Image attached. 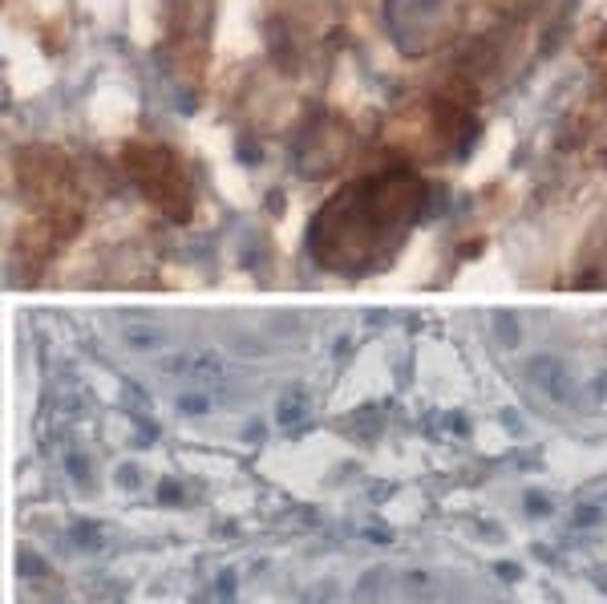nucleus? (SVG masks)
Returning <instances> with one entry per match:
<instances>
[{
  "label": "nucleus",
  "instance_id": "7ed1b4c3",
  "mask_svg": "<svg viewBox=\"0 0 607 604\" xmlns=\"http://www.w3.org/2000/svg\"><path fill=\"white\" fill-rule=\"evenodd\" d=\"M527 374L539 390H547V398H554V402H568L571 398V374L563 369V362H554V357H535V362L527 365Z\"/></svg>",
  "mask_w": 607,
  "mask_h": 604
},
{
  "label": "nucleus",
  "instance_id": "9b49d317",
  "mask_svg": "<svg viewBox=\"0 0 607 604\" xmlns=\"http://www.w3.org/2000/svg\"><path fill=\"white\" fill-rule=\"evenodd\" d=\"M571 524H575V527H599V524H604V508H595V503H580Z\"/></svg>",
  "mask_w": 607,
  "mask_h": 604
},
{
  "label": "nucleus",
  "instance_id": "f03ea898",
  "mask_svg": "<svg viewBox=\"0 0 607 604\" xmlns=\"http://www.w3.org/2000/svg\"><path fill=\"white\" fill-rule=\"evenodd\" d=\"M183 159H174L167 147H130L126 150V171L138 179V187L150 195V203H159L171 219H186L191 215V183H186Z\"/></svg>",
  "mask_w": 607,
  "mask_h": 604
},
{
  "label": "nucleus",
  "instance_id": "f8f14e48",
  "mask_svg": "<svg viewBox=\"0 0 607 604\" xmlns=\"http://www.w3.org/2000/svg\"><path fill=\"white\" fill-rule=\"evenodd\" d=\"M360 539H369V544H377V548H389L393 544V527H385V524H365L360 527Z\"/></svg>",
  "mask_w": 607,
  "mask_h": 604
},
{
  "label": "nucleus",
  "instance_id": "4468645a",
  "mask_svg": "<svg viewBox=\"0 0 607 604\" xmlns=\"http://www.w3.org/2000/svg\"><path fill=\"white\" fill-rule=\"evenodd\" d=\"M159 503H183V483L162 479V483H159Z\"/></svg>",
  "mask_w": 607,
  "mask_h": 604
},
{
  "label": "nucleus",
  "instance_id": "6e6552de",
  "mask_svg": "<svg viewBox=\"0 0 607 604\" xmlns=\"http://www.w3.org/2000/svg\"><path fill=\"white\" fill-rule=\"evenodd\" d=\"M341 601V589H336V580H320L317 589L304 592V604H336Z\"/></svg>",
  "mask_w": 607,
  "mask_h": 604
},
{
  "label": "nucleus",
  "instance_id": "f3484780",
  "mask_svg": "<svg viewBox=\"0 0 607 604\" xmlns=\"http://www.w3.org/2000/svg\"><path fill=\"white\" fill-rule=\"evenodd\" d=\"M118 483H122V487H130V491H134V487L142 483V475H138V467H130V463H126V467L118 470Z\"/></svg>",
  "mask_w": 607,
  "mask_h": 604
},
{
  "label": "nucleus",
  "instance_id": "423d86ee",
  "mask_svg": "<svg viewBox=\"0 0 607 604\" xmlns=\"http://www.w3.org/2000/svg\"><path fill=\"white\" fill-rule=\"evenodd\" d=\"M16 577L21 580H49V560L33 548H16Z\"/></svg>",
  "mask_w": 607,
  "mask_h": 604
},
{
  "label": "nucleus",
  "instance_id": "9d476101",
  "mask_svg": "<svg viewBox=\"0 0 607 604\" xmlns=\"http://www.w3.org/2000/svg\"><path fill=\"white\" fill-rule=\"evenodd\" d=\"M236 589H239V572L236 568H224V572L215 577V596H219L224 604H231L236 601Z\"/></svg>",
  "mask_w": 607,
  "mask_h": 604
},
{
  "label": "nucleus",
  "instance_id": "dca6fc26",
  "mask_svg": "<svg viewBox=\"0 0 607 604\" xmlns=\"http://www.w3.org/2000/svg\"><path fill=\"white\" fill-rule=\"evenodd\" d=\"M405 584H410V592H430L434 577H430V572H410V577H405Z\"/></svg>",
  "mask_w": 607,
  "mask_h": 604
},
{
  "label": "nucleus",
  "instance_id": "2eb2a0df",
  "mask_svg": "<svg viewBox=\"0 0 607 604\" xmlns=\"http://www.w3.org/2000/svg\"><path fill=\"white\" fill-rule=\"evenodd\" d=\"M494 572H499L502 580H511V584H518V580H523V565H515V560H499V565H494Z\"/></svg>",
  "mask_w": 607,
  "mask_h": 604
},
{
  "label": "nucleus",
  "instance_id": "1a4fd4ad",
  "mask_svg": "<svg viewBox=\"0 0 607 604\" xmlns=\"http://www.w3.org/2000/svg\"><path fill=\"white\" fill-rule=\"evenodd\" d=\"M66 470H69V479H73V483H81V487H85V483L93 479L90 458L78 455V451H69V455H66Z\"/></svg>",
  "mask_w": 607,
  "mask_h": 604
},
{
  "label": "nucleus",
  "instance_id": "0eeeda50",
  "mask_svg": "<svg viewBox=\"0 0 607 604\" xmlns=\"http://www.w3.org/2000/svg\"><path fill=\"white\" fill-rule=\"evenodd\" d=\"M381 592H385V568H373V572H365V577H360V584H357V601L360 604H369V596L377 601Z\"/></svg>",
  "mask_w": 607,
  "mask_h": 604
},
{
  "label": "nucleus",
  "instance_id": "20e7f679",
  "mask_svg": "<svg viewBox=\"0 0 607 604\" xmlns=\"http://www.w3.org/2000/svg\"><path fill=\"white\" fill-rule=\"evenodd\" d=\"M69 539H73L81 551H90V556H102V551H106V544H110L106 527L93 524V520H78V524L69 527Z\"/></svg>",
  "mask_w": 607,
  "mask_h": 604
},
{
  "label": "nucleus",
  "instance_id": "f257e3e1",
  "mask_svg": "<svg viewBox=\"0 0 607 604\" xmlns=\"http://www.w3.org/2000/svg\"><path fill=\"white\" fill-rule=\"evenodd\" d=\"M425 207V183L410 167H385L336 191L312 219V252L329 269H365L410 236Z\"/></svg>",
  "mask_w": 607,
  "mask_h": 604
},
{
  "label": "nucleus",
  "instance_id": "39448f33",
  "mask_svg": "<svg viewBox=\"0 0 607 604\" xmlns=\"http://www.w3.org/2000/svg\"><path fill=\"white\" fill-rule=\"evenodd\" d=\"M304 418H308V394L288 390L276 406V422L279 426H296V422H304Z\"/></svg>",
  "mask_w": 607,
  "mask_h": 604
},
{
  "label": "nucleus",
  "instance_id": "ddd939ff",
  "mask_svg": "<svg viewBox=\"0 0 607 604\" xmlns=\"http://www.w3.org/2000/svg\"><path fill=\"white\" fill-rule=\"evenodd\" d=\"M523 508H527V515H539V520H547V515H551V499L547 495H539V491H530L527 499H523Z\"/></svg>",
  "mask_w": 607,
  "mask_h": 604
},
{
  "label": "nucleus",
  "instance_id": "a211bd4d",
  "mask_svg": "<svg viewBox=\"0 0 607 604\" xmlns=\"http://www.w3.org/2000/svg\"><path fill=\"white\" fill-rule=\"evenodd\" d=\"M604 390H607V377H604Z\"/></svg>",
  "mask_w": 607,
  "mask_h": 604
}]
</instances>
